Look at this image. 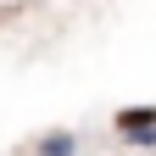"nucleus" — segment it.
Returning <instances> with one entry per match:
<instances>
[{
    "label": "nucleus",
    "instance_id": "1",
    "mask_svg": "<svg viewBox=\"0 0 156 156\" xmlns=\"http://www.w3.org/2000/svg\"><path fill=\"white\" fill-rule=\"evenodd\" d=\"M117 128H123L134 145H156V112L151 106H128L123 117H117Z\"/></svg>",
    "mask_w": 156,
    "mask_h": 156
},
{
    "label": "nucleus",
    "instance_id": "2",
    "mask_svg": "<svg viewBox=\"0 0 156 156\" xmlns=\"http://www.w3.org/2000/svg\"><path fill=\"white\" fill-rule=\"evenodd\" d=\"M34 156H78V140L67 128H56V134H45V140L34 145Z\"/></svg>",
    "mask_w": 156,
    "mask_h": 156
}]
</instances>
